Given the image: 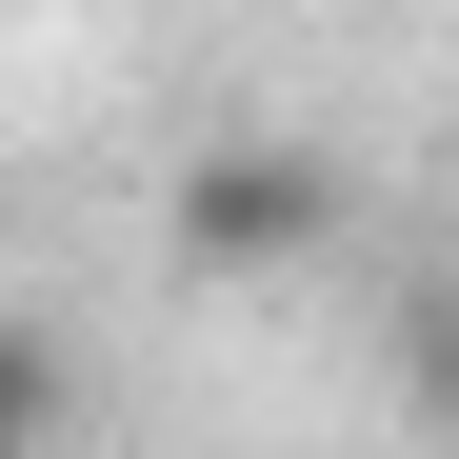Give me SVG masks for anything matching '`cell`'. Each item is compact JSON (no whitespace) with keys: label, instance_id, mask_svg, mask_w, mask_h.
I'll return each mask as SVG.
<instances>
[{"label":"cell","instance_id":"3","mask_svg":"<svg viewBox=\"0 0 459 459\" xmlns=\"http://www.w3.org/2000/svg\"><path fill=\"white\" fill-rule=\"evenodd\" d=\"M60 420H81V359H60V320L0 299V459H60Z\"/></svg>","mask_w":459,"mask_h":459},{"label":"cell","instance_id":"1","mask_svg":"<svg viewBox=\"0 0 459 459\" xmlns=\"http://www.w3.org/2000/svg\"><path fill=\"white\" fill-rule=\"evenodd\" d=\"M340 160H320V140H280V120H240V140H200V160H180V200H160V240H180V280H320L340 260Z\"/></svg>","mask_w":459,"mask_h":459},{"label":"cell","instance_id":"2","mask_svg":"<svg viewBox=\"0 0 459 459\" xmlns=\"http://www.w3.org/2000/svg\"><path fill=\"white\" fill-rule=\"evenodd\" d=\"M379 379H400V420L459 459V260H420L400 299H379Z\"/></svg>","mask_w":459,"mask_h":459}]
</instances>
